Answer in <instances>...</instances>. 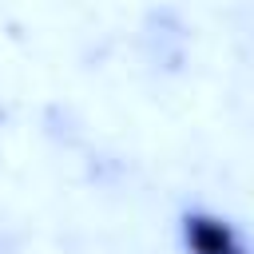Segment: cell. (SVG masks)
Listing matches in <instances>:
<instances>
[{
	"instance_id": "cell-1",
	"label": "cell",
	"mask_w": 254,
	"mask_h": 254,
	"mask_svg": "<svg viewBox=\"0 0 254 254\" xmlns=\"http://www.w3.org/2000/svg\"><path fill=\"white\" fill-rule=\"evenodd\" d=\"M179 226H183L187 254H246L238 230L210 210H187Z\"/></svg>"
}]
</instances>
